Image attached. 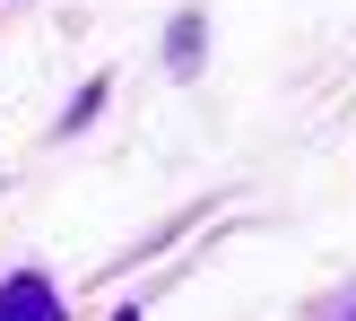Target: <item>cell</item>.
Listing matches in <instances>:
<instances>
[{"mask_svg":"<svg viewBox=\"0 0 356 321\" xmlns=\"http://www.w3.org/2000/svg\"><path fill=\"white\" fill-rule=\"evenodd\" d=\"M0 321H61V295L26 270V278H9V287H0Z\"/></svg>","mask_w":356,"mask_h":321,"instance_id":"cell-1","label":"cell"},{"mask_svg":"<svg viewBox=\"0 0 356 321\" xmlns=\"http://www.w3.org/2000/svg\"><path fill=\"white\" fill-rule=\"evenodd\" d=\"M113 321H139V313H113Z\"/></svg>","mask_w":356,"mask_h":321,"instance_id":"cell-2","label":"cell"}]
</instances>
